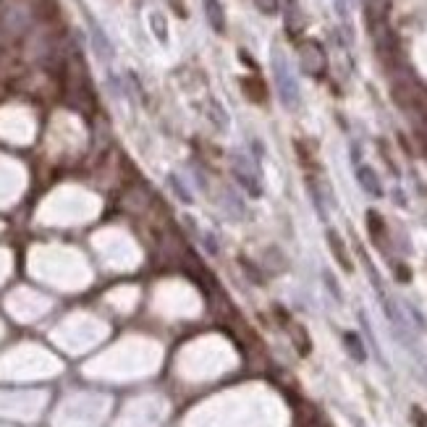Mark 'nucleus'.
I'll return each mask as SVG.
<instances>
[{
	"mask_svg": "<svg viewBox=\"0 0 427 427\" xmlns=\"http://www.w3.org/2000/svg\"><path fill=\"white\" fill-rule=\"evenodd\" d=\"M273 68H275V79H278V89H281V100L283 105L289 108H297L299 103V87L294 76H291L289 63L281 58V53H273Z\"/></svg>",
	"mask_w": 427,
	"mask_h": 427,
	"instance_id": "f257e3e1",
	"label": "nucleus"
},
{
	"mask_svg": "<svg viewBox=\"0 0 427 427\" xmlns=\"http://www.w3.org/2000/svg\"><path fill=\"white\" fill-rule=\"evenodd\" d=\"M299 58H302V68H304L309 76H323L325 66H328V58H325V50L320 42H314V40L299 42Z\"/></svg>",
	"mask_w": 427,
	"mask_h": 427,
	"instance_id": "f03ea898",
	"label": "nucleus"
},
{
	"mask_svg": "<svg viewBox=\"0 0 427 427\" xmlns=\"http://www.w3.org/2000/svg\"><path fill=\"white\" fill-rule=\"evenodd\" d=\"M234 176L236 181L244 186V192L252 194V197H262V186H259V170L257 165L244 158V155H236L234 158Z\"/></svg>",
	"mask_w": 427,
	"mask_h": 427,
	"instance_id": "7ed1b4c3",
	"label": "nucleus"
},
{
	"mask_svg": "<svg viewBox=\"0 0 427 427\" xmlns=\"http://www.w3.org/2000/svg\"><path fill=\"white\" fill-rule=\"evenodd\" d=\"M328 247H331L333 257H336V262L341 265V270L351 273L354 265H351V257H349V252H346V244H344V239H341L336 231H328Z\"/></svg>",
	"mask_w": 427,
	"mask_h": 427,
	"instance_id": "20e7f679",
	"label": "nucleus"
},
{
	"mask_svg": "<svg viewBox=\"0 0 427 427\" xmlns=\"http://www.w3.org/2000/svg\"><path fill=\"white\" fill-rule=\"evenodd\" d=\"M367 231H370L375 247L388 249V228H386V223H383V218H380L378 212H367Z\"/></svg>",
	"mask_w": 427,
	"mask_h": 427,
	"instance_id": "39448f33",
	"label": "nucleus"
},
{
	"mask_svg": "<svg viewBox=\"0 0 427 427\" xmlns=\"http://www.w3.org/2000/svg\"><path fill=\"white\" fill-rule=\"evenodd\" d=\"M242 89H244V95L249 97L252 103L262 105L267 100V87H265V81L259 79V76H244Z\"/></svg>",
	"mask_w": 427,
	"mask_h": 427,
	"instance_id": "423d86ee",
	"label": "nucleus"
},
{
	"mask_svg": "<svg viewBox=\"0 0 427 427\" xmlns=\"http://www.w3.org/2000/svg\"><path fill=\"white\" fill-rule=\"evenodd\" d=\"M205 16L215 34H226V16H223V6L218 0H205Z\"/></svg>",
	"mask_w": 427,
	"mask_h": 427,
	"instance_id": "0eeeda50",
	"label": "nucleus"
},
{
	"mask_svg": "<svg viewBox=\"0 0 427 427\" xmlns=\"http://www.w3.org/2000/svg\"><path fill=\"white\" fill-rule=\"evenodd\" d=\"M289 14H291V21L286 24V29H289L291 37H297L299 29H302V16H299V9H297V3H294V0L289 3Z\"/></svg>",
	"mask_w": 427,
	"mask_h": 427,
	"instance_id": "6e6552de",
	"label": "nucleus"
},
{
	"mask_svg": "<svg viewBox=\"0 0 427 427\" xmlns=\"http://www.w3.org/2000/svg\"><path fill=\"white\" fill-rule=\"evenodd\" d=\"M359 178H362V186L367 189V192L380 194V186H378V181H375V173H372V170L359 168Z\"/></svg>",
	"mask_w": 427,
	"mask_h": 427,
	"instance_id": "1a4fd4ad",
	"label": "nucleus"
},
{
	"mask_svg": "<svg viewBox=\"0 0 427 427\" xmlns=\"http://www.w3.org/2000/svg\"><path fill=\"white\" fill-rule=\"evenodd\" d=\"M257 3V9L262 11V14H267V16H273L275 11H278V0H254Z\"/></svg>",
	"mask_w": 427,
	"mask_h": 427,
	"instance_id": "9d476101",
	"label": "nucleus"
},
{
	"mask_svg": "<svg viewBox=\"0 0 427 427\" xmlns=\"http://www.w3.org/2000/svg\"><path fill=\"white\" fill-rule=\"evenodd\" d=\"M153 24L158 26V29H155V32H158V37H160V40H165V24H163V19L155 16V19H153Z\"/></svg>",
	"mask_w": 427,
	"mask_h": 427,
	"instance_id": "9b49d317",
	"label": "nucleus"
},
{
	"mask_svg": "<svg viewBox=\"0 0 427 427\" xmlns=\"http://www.w3.org/2000/svg\"><path fill=\"white\" fill-rule=\"evenodd\" d=\"M173 3V9H176L178 16H186V9H184V0H170Z\"/></svg>",
	"mask_w": 427,
	"mask_h": 427,
	"instance_id": "f8f14e48",
	"label": "nucleus"
}]
</instances>
